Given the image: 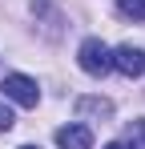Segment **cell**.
<instances>
[{
  "label": "cell",
  "instance_id": "3957f363",
  "mask_svg": "<svg viewBox=\"0 0 145 149\" xmlns=\"http://www.w3.org/2000/svg\"><path fill=\"white\" fill-rule=\"evenodd\" d=\"M113 69L121 77H141L145 73V52L133 49V45H121V49H113Z\"/></svg>",
  "mask_w": 145,
  "mask_h": 149
},
{
  "label": "cell",
  "instance_id": "30bf717a",
  "mask_svg": "<svg viewBox=\"0 0 145 149\" xmlns=\"http://www.w3.org/2000/svg\"><path fill=\"white\" fill-rule=\"evenodd\" d=\"M20 149H40V145H20Z\"/></svg>",
  "mask_w": 145,
  "mask_h": 149
},
{
  "label": "cell",
  "instance_id": "ba28073f",
  "mask_svg": "<svg viewBox=\"0 0 145 149\" xmlns=\"http://www.w3.org/2000/svg\"><path fill=\"white\" fill-rule=\"evenodd\" d=\"M12 125H16V117H12V109H8V105H4V101H0V129H4V133H8V129H12Z\"/></svg>",
  "mask_w": 145,
  "mask_h": 149
},
{
  "label": "cell",
  "instance_id": "7a4b0ae2",
  "mask_svg": "<svg viewBox=\"0 0 145 149\" xmlns=\"http://www.w3.org/2000/svg\"><path fill=\"white\" fill-rule=\"evenodd\" d=\"M0 93L8 101H16V105H24V109H36V101H40V89H36V81L24 73H8L4 77V85H0Z\"/></svg>",
  "mask_w": 145,
  "mask_h": 149
},
{
  "label": "cell",
  "instance_id": "8992f818",
  "mask_svg": "<svg viewBox=\"0 0 145 149\" xmlns=\"http://www.w3.org/2000/svg\"><path fill=\"white\" fill-rule=\"evenodd\" d=\"M117 12L137 20V24H145V0H117Z\"/></svg>",
  "mask_w": 145,
  "mask_h": 149
},
{
  "label": "cell",
  "instance_id": "9c48e42d",
  "mask_svg": "<svg viewBox=\"0 0 145 149\" xmlns=\"http://www.w3.org/2000/svg\"><path fill=\"white\" fill-rule=\"evenodd\" d=\"M105 149H133V145H125V141H113V145H105Z\"/></svg>",
  "mask_w": 145,
  "mask_h": 149
},
{
  "label": "cell",
  "instance_id": "52a82bcc",
  "mask_svg": "<svg viewBox=\"0 0 145 149\" xmlns=\"http://www.w3.org/2000/svg\"><path fill=\"white\" fill-rule=\"evenodd\" d=\"M129 145H133V149H145V117L129 121Z\"/></svg>",
  "mask_w": 145,
  "mask_h": 149
},
{
  "label": "cell",
  "instance_id": "277c9868",
  "mask_svg": "<svg viewBox=\"0 0 145 149\" xmlns=\"http://www.w3.org/2000/svg\"><path fill=\"white\" fill-rule=\"evenodd\" d=\"M56 145L61 149H93V133L85 125H65V129H56Z\"/></svg>",
  "mask_w": 145,
  "mask_h": 149
},
{
  "label": "cell",
  "instance_id": "5b68a950",
  "mask_svg": "<svg viewBox=\"0 0 145 149\" xmlns=\"http://www.w3.org/2000/svg\"><path fill=\"white\" fill-rule=\"evenodd\" d=\"M77 117H97V121H105V117H113V101H105V97H81L77 101Z\"/></svg>",
  "mask_w": 145,
  "mask_h": 149
},
{
  "label": "cell",
  "instance_id": "6da1fadb",
  "mask_svg": "<svg viewBox=\"0 0 145 149\" xmlns=\"http://www.w3.org/2000/svg\"><path fill=\"white\" fill-rule=\"evenodd\" d=\"M77 65L89 77H105L113 69V49H109L101 36H89V40H81V49H77Z\"/></svg>",
  "mask_w": 145,
  "mask_h": 149
}]
</instances>
